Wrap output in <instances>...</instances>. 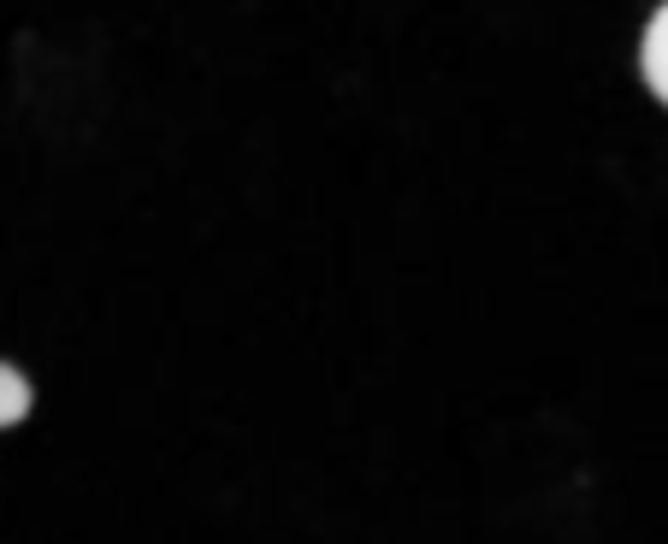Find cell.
<instances>
[{
    "mask_svg": "<svg viewBox=\"0 0 668 544\" xmlns=\"http://www.w3.org/2000/svg\"><path fill=\"white\" fill-rule=\"evenodd\" d=\"M639 60H645V77H651V89L668 101V0L657 6V18H651V30H645V48H639Z\"/></svg>",
    "mask_w": 668,
    "mask_h": 544,
    "instance_id": "1",
    "label": "cell"
},
{
    "mask_svg": "<svg viewBox=\"0 0 668 544\" xmlns=\"http://www.w3.org/2000/svg\"><path fill=\"white\" fill-rule=\"evenodd\" d=\"M24 414H30V379L12 361H0V426H18Z\"/></svg>",
    "mask_w": 668,
    "mask_h": 544,
    "instance_id": "2",
    "label": "cell"
}]
</instances>
